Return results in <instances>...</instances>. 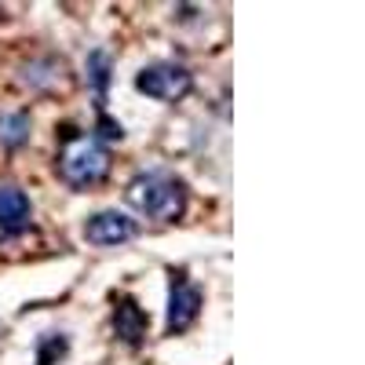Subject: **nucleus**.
<instances>
[{
  "mask_svg": "<svg viewBox=\"0 0 365 365\" xmlns=\"http://www.w3.org/2000/svg\"><path fill=\"white\" fill-rule=\"evenodd\" d=\"M125 201L154 223H179L190 208V187L172 168H143L128 179Z\"/></svg>",
  "mask_w": 365,
  "mask_h": 365,
  "instance_id": "1",
  "label": "nucleus"
},
{
  "mask_svg": "<svg viewBox=\"0 0 365 365\" xmlns=\"http://www.w3.org/2000/svg\"><path fill=\"white\" fill-rule=\"evenodd\" d=\"M55 175L70 190H91L110 179V150L88 132L63 128L58 132V154H55Z\"/></svg>",
  "mask_w": 365,
  "mask_h": 365,
  "instance_id": "2",
  "label": "nucleus"
},
{
  "mask_svg": "<svg viewBox=\"0 0 365 365\" xmlns=\"http://www.w3.org/2000/svg\"><path fill=\"white\" fill-rule=\"evenodd\" d=\"M197 88L190 66H182V63H150L135 73V91L146 99H154V103H182L190 96V91Z\"/></svg>",
  "mask_w": 365,
  "mask_h": 365,
  "instance_id": "3",
  "label": "nucleus"
},
{
  "mask_svg": "<svg viewBox=\"0 0 365 365\" xmlns=\"http://www.w3.org/2000/svg\"><path fill=\"white\" fill-rule=\"evenodd\" d=\"M19 81L29 91H37V96H58V91L70 88L73 73H70V63L58 51H37L19 66Z\"/></svg>",
  "mask_w": 365,
  "mask_h": 365,
  "instance_id": "4",
  "label": "nucleus"
},
{
  "mask_svg": "<svg viewBox=\"0 0 365 365\" xmlns=\"http://www.w3.org/2000/svg\"><path fill=\"white\" fill-rule=\"evenodd\" d=\"M201 303H205V292L194 282H187V274H172L168 307H165V329L172 332V336L190 332L194 322L201 318Z\"/></svg>",
  "mask_w": 365,
  "mask_h": 365,
  "instance_id": "5",
  "label": "nucleus"
},
{
  "mask_svg": "<svg viewBox=\"0 0 365 365\" xmlns=\"http://www.w3.org/2000/svg\"><path fill=\"white\" fill-rule=\"evenodd\" d=\"M135 237H139V223L120 208H99L84 223V241L96 249H117V245H128Z\"/></svg>",
  "mask_w": 365,
  "mask_h": 365,
  "instance_id": "6",
  "label": "nucleus"
},
{
  "mask_svg": "<svg viewBox=\"0 0 365 365\" xmlns=\"http://www.w3.org/2000/svg\"><path fill=\"white\" fill-rule=\"evenodd\" d=\"M34 230V201L19 182H0V245Z\"/></svg>",
  "mask_w": 365,
  "mask_h": 365,
  "instance_id": "7",
  "label": "nucleus"
},
{
  "mask_svg": "<svg viewBox=\"0 0 365 365\" xmlns=\"http://www.w3.org/2000/svg\"><path fill=\"white\" fill-rule=\"evenodd\" d=\"M110 325H113V336L125 344V347H143V344H146L150 318H146L143 303H139L135 296L125 292V296L113 299V318H110Z\"/></svg>",
  "mask_w": 365,
  "mask_h": 365,
  "instance_id": "8",
  "label": "nucleus"
},
{
  "mask_svg": "<svg viewBox=\"0 0 365 365\" xmlns=\"http://www.w3.org/2000/svg\"><path fill=\"white\" fill-rule=\"evenodd\" d=\"M84 81L96 96V110H106V96H110V84H113V55L106 48H91L84 55Z\"/></svg>",
  "mask_w": 365,
  "mask_h": 365,
  "instance_id": "9",
  "label": "nucleus"
},
{
  "mask_svg": "<svg viewBox=\"0 0 365 365\" xmlns=\"http://www.w3.org/2000/svg\"><path fill=\"white\" fill-rule=\"evenodd\" d=\"M29 135H34V117H29V110H4L0 113V150L15 154V150H22L29 143Z\"/></svg>",
  "mask_w": 365,
  "mask_h": 365,
  "instance_id": "10",
  "label": "nucleus"
},
{
  "mask_svg": "<svg viewBox=\"0 0 365 365\" xmlns=\"http://www.w3.org/2000/svg\"><path fill=\"white\" fill-rule=\"evenodd\" d=\"M70 354V336L66 332H44L37 340V365H58Z\"/></svg>",
  "mask_w": 365,
  "mask_h": 365,
  "instance_id": "11",
  "label": "nucleus"
},
{
  "mask_svg": "<svg viewBox=\"0 0 365 365\" xmlns=\"http://www.w3.org/2000/svg\"><path fill=\"white\" fill-rule=\"evenodd\" d=\"M96 139L106 146V143H120V139H125V128H120V120H113L106 110L96 117Z\"/></svg>",
  "mask_w": 365,
  "mask_h": 365,
  "instance_id": "12",
  "label": "nucleus"
}]
</instances>
